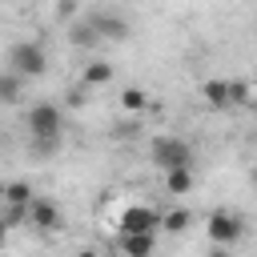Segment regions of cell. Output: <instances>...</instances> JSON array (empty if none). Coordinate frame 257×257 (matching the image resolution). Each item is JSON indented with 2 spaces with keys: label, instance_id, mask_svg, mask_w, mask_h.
<instances>
[{
  "label": "cell",
  "instance_id": "cell-15",
  "mask_svg": "<svg viewBox=\"0 0 257 257\" xmlns=\"http://www.w3.org/2000/svg\"><path fill=\"white\" fill-rule=\"evenodd\" d=\"M120 108H124V112H145V108H149V92L137 88V84H128V88L120 92Z\"/></svg>",
  "mask_w": 257,
  "mask_h": 257
},
{
  "label": "cell",
  "instance_id": "cell-1",
  "mask_svg": "<svg viewBox=\"0 0 257 257\" xmlns=\"http://www.w3.org/2000/svg\"><path fill=\"white\" fill-rule=\"evenodd\" d=\"M24 124H28V137L32 141H60L64 137V112L52 104V100H40L24 112Z\"/></svg>",
  "mask_w": 257,
  "mask_h": 257
},
{
  "label": "cell",
  "instance_id": "cell-7",
  "mask_svg": "<svg viewBox=\"0 0 257 257\" xmlns=\"http://www.w3.org/2000/svg\"><path fill=\"white\" fill-rule=\"evenodd\" d=\"M116 225H120V233H153L161 225V213L149 209V205H124Z\"/></svg>",
  "mask_w": 257,
  "mask_h": 257
},
{
  "label": "cell",
  "instance_id": "cell-18",
  "mask_svg": "<svg viewBox=\"0 0 257 257\" xmlns=\"http://www.w3.org/2000/svg\"><path fill=\"white\" fill-rule=\"evenodd\" d=\"M60 141H64V137H60ZM60 141H32V157H40V161L52 157V153L60 149Z\"/></svg>",
  "mask_w": 257,
  "mask_h": 257
},
{
  "label": "cell",
  "instance_id": "cell-16",
  "mask_svg": "<svg viewBox=\"0 0 257 257\" xmlns=\"http://www.w3.org/2000/svg\"><path fill=\"white\" fill-rule=\"evenodd\" d=\"M72 44L76 48H88V44H100V32L88 24V20H80V24H72Z\"/></svg>",
  "mask_w": 257,
  "mask_h": 257
},
{
  "label": "cell",
  "instance_id": "cell-10",
  "mask_svg": "<svg viewBox=\"0 0 257 257\" xmlns=\"http://www.w3.org/2000/svg\"><path fill=\"white\" fill-rule=\"evenodd\" d=\"M20 88H24V76H20L16 68H4V72H0V100H4V104H16V100H20Z\"/></svg>",
  "mask_w": 257,
  "mask_h": 257
},
{
  "label": "cell",
  "instance_id": "cell-4",
  "mask_svg": "<svg viewBox=\"0 0 257 257\" xmlns=\"http://www.w3.org/2000/svg\"><path fill=\"white\" fill-rule=\"evenodd\" d=\"M205 233H209V241H217V245H233V241H241L245 225H241L237 213H229V209H213L209 221H205Z\"/></svg>",
  "mask_w": 257,
  "mask_h": 257
},
{
  "label": "cell",
  "instance_id": "cell-20",
  "mask_svg": "<svg viewBox=\"0 0 257 257\" xmlns=\"http://www.w3.org/2000/svg\"><path fill=\"white\" fill-rule=\"evenodd\" d=\"M64 100H68V108H80V104H84V88H68Z\"/></svg>",
  "mask_w": 257,
  "mask_h": 257
},
{
  "label": "cell",
  "instance_id": "cell-9",
  "mask_svg": "<svg viewBox=\"0 0 257 257\" xmlns=\"http://www.w3.org/2000/svg\"><path fill=\"white\" fill-rule=\"evenodd\" d=\"M157 237L153 233H120V253L124 257H153Z\"/></svg>",
  "mask_w": 257,
  "mask_h": 257
},
{
  "label": "cell",
  "instance_id": "cell-23",
  "mask_svg": "<svg viewBox=\"0 0 257 257\" xmlns=\"http://www.w3.org/2000/svg\"><path fill=\"white\" fill-rule=\"evenodd\" d=\"M72 257H100L96 249H80V253H72Z\"/></svg>",
  "mask_w": 257,
  "mask_h": 257
},
{
  "label": "cell",
  "instance_id": "cell-3",
  "mask_svg": "<svg viewBox=\"0 0 257 257\" xmlns=\"http://www.w3.org/2000/svg\"><path fill=\"white\" fill-rule=\"evenodd\" d=\"M8 68H16L20 76H44V68H48V52H44V44H36V40H20V44H12V48H8Z\"/></svg>",
  "mask_w": 257,
  "mask_h": 257
},
{
  "label": "cell",
  "instance_id": "cell-19",
  "mask_svg": "<svg viewBox=\"0 0 257 257\" xmlns=\"http://www.w3.org/2000/svg\"><path fill=\"white\" fill-rule=\"evenodd\" d=\"M137 128H141L137 120H120V124L112 128V137H116V141H124V137H137Z\"/></svg>",
  "mask_w": 257,
  "mask_h": 257
},
{
  "label": "cell",
  "instance_id": "cell-11",
  "mask_svg": "<svg viewBox=\"0 0 257 257\" xmlns=\"http://www.w3.org/2000/svg\"><path fill=\"white\" fill-rule=\"evenodd\" d=\"M112 80V64L108 60H88L84 64V88H100Z\"/></svg>",
  "mask_w": 257,
  "mask_h": 257
},
{
  "label": "cell",
  "instance_id": "cell-17",
  "mask_svg": "<svg viewBox=\"0 0 257 257\" xmlns=\"http://www.w3.org/2000/svg\"><path fill=\"white\" fill-rule=\"evenodd\" d=\"M28 209H32V205H4V229L12 233V229H20V225H28Z\"/></svg>",
  "mask_w": 257,
  "mask_h": 257
},
{
  "label": "cell",
  "instance_id": "cell-5",
  "mask_svg": "<svg viewBox=\"0 0 257 257\" xmlns=\"http://www.w3.org/2000/svg\"><path fill=\"white\" fill-rule=\"evenodd\" d=\"M84 20L100 32V40H128V36H133V24H128L120 12H112V8H96V12H88Z\"/></svg>",
  "mask_w": 257,
  "mask_h": 257
},
{
  "label": "cell",
  "instance_id": "cell-8",
  "mask_svg": "<svg viewBox=\"0 0 257 257\" xmlns=\"http://www.w3.org/2000/svg\"><path fill=\"white\" fill-rule=\"evenodd\" d=\"M201 96H205L209 108H233V104H237L229 80H205V84H201Z\"/></svg>",
  "mask_w": 257,
  "mask_h": 257
},
{
  "label": "cell",
  "instance_id": "cell-22",
  "mask_svg": "<svg viewBox=\"0 0 257 257\" xmlns=\"http://www.w3.org/2000/svg\"><path fill=\"white\" fill-rule=\"evenodd\" d=\"M205 257H229V245H217V241H213V249H209Z\"/></svg>",
  "mask_w": 257,
  "mask_h": 257
},
{
  "label": "cell",
  "instance_id": "cell-13",
  "mask_svg": "<svg viewBox=\"0 0 257 257\" xmlns=\"http://www.w3.org/2000/svg\"><path fill=\"white\" fill-rule=\"evenodd\" d=\"M32 185L28 181H8L4 185V205H32Z\"/></svg>",
  "mask_w": 257,
  "mask_h": 257
},
{
  "label": "cell",
  "instance_id": "cell-14",
  "mask_svg": "<svg viewBox=\"0 0 257 257\" xmlns=\"http://www.w3.org/2000/svg\"><path fill=\"white\" fill-rule=\"evenodd\" d=\"M193 225V213L189 209H169V213H161V229L165 233H185Z\"/></svg>",
  "mask_w": 257,
  "mask_h": 257
},
{
  "label": "cell",
  "instance_id": "cell-6",
  "mask_svg": "<svg viewBox=\"0 0 257 257\" xmlns=\"http://www.w3.org/2000/svg\"><path fill=\"white\" fill-rule=\"evenodd\" d=\"M28 225H32L36 233H60V229H64V213H60V205H52L48 197H36L32 209H28Z\"/></svg>",
  "mask_w": 257,
  "mask_h": 257
},
{
  "label": "cell",
  "instance_id": "cell-2",
  "mask_svg": "<svg viewBox=\"0 0 257 257\" xmlns=\"http://www.w3.org/2000/svg\"><path fill=\"white\" fill-rule=\"evenodd\" d=\"M149 153H153V165L161 173H169V169H193V145L181 141V137H153Z\"/></svg>",
  "mask_w": 257,
  "mask_h": 257
},
{
  "label": "cell",
  "instance_id": "cell-21",
  "mask_svg": "<svg viewBox=\"0 0 257 257\" xmlns=\"http://www.w3.org/2000/svg\"><path fill=\"white\" fill-rule=\"evenodd\" d=\"M72 12H76V4H72V0H56V16H60V20H64V16H72Z\"/></svg>",
  "mask_w": 257,
  "mask_h": 257
},
{
  "label": "cell",
  "instance_id": "cell-12",
  "mask_svg": "<svg viewBox=\"0 0 257 257\" xmlns=\"http://www.w3.org/2000/svg\"><path fill=\"white\" fill-rule=\"evenodd\" d=\"M189 189H193V169H169V173H165V193L181 197V193H189Z\"/></svg>",
  "mask_w": 257,
  "mask_h": 257
},
{
  "label": "cell",
  "instance_id": "cell-24",
  "mask_svg": "<svg viewBox=\"0 0 257 257\" xmlns=\"http://www.w3.org/2000/svg\"><path fill=\"white\" fill-rule=\"evenodd\" d=\"M253 181H257V173H253Z\"/></svg>",
  "mask_w": 257,
  "mask_h": 257
}]
</instances>
